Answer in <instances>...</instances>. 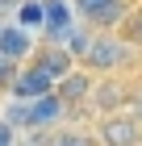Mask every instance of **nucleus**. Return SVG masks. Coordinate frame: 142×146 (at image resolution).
Listing matches in <instances>:
<instances>
[{
    "label": "nucleus",
    "instance_id": "obj_9",
    "mask_svg": "<svg viewBox=\"0 0 142 146\" xmlns=\"http://www.w3.org/2000/svg\"><path fill=\"white\" fill-rule=\"evenodd\" d=\"M46 146H100V138L92 125H59V129H50Z\"/></svg>",
    "mask_w": 142,
    "mask_h": 146
},
{
    "label": "nucleus",
    "instance_id": "obj_6",
    "mask_svg": "<svg viewBox=\"0 0 142 146\" xmlns=\"http://www.w3.org/2000/svg\"><path fill=\"white\" fill-rule=\"evenodd\" d=\"M29 104V117H25V134H42V129H59V125H67V100L59 96V92H50V96H38V100H25Z\"/></svg>",
    "mask_w": 142,
    "mask_h": 146
},
{
    "label": "nucleus",
    "instance_id": "obj_5",
    "mask_svg": "<svg viewBox=\"0 0 142 146\" xmlns=\"http://www.w3.org/2000/svg\"><path fill=\"white\" fill-rule=\"evenodd\" d=\"M55 88H59V79L50 75L46 67H38V63L17 67L13 79H9V96H13V100H38V96H50Z\"/></svg>",
    "mask_w": 142,
    "mask_h": 146
},
{
    "label": "nucleus",
    "instance_id": "obj_3",
    "mask_svg": "<svg viewBox=\"0 0 142 146\" xmlns=\"http://www.w3.org/2000/svg\"><path fill=\"white\" fill-rule=\"evenodd\" d=\"M42 42L46 38L21 29L17 21H4V29H0V58H4L9 67H25V63H33V54L42 50Z\"/></svg>",
    "mask_w": 142,
    "mask_h": 146
},
{
    "label": "nucleus",
    "instance_id": "obj_13",
    "mask_svg": "<svg viewBox=\"0 0 142 146\" xmlns=\"http://www.w3.org/2000/svg\"><path fill=\"white\" fill-rule=\"evenodd\" d=\"M0 29H4V21H0Z\"/></svg>",
    "mask_w": 142,
    "mask_h": 146
},
{
    "label": "nucleus",
    "instance_id": "obj_10",
    "mask_svg": "<svg viewBox=\"0 0 142 146\" xmlns=\"http://www.w3.org/2000/svg\"><path fill=\"white\" fill-rule=\"evenodd\" d=\"M121 38H125V42H134L142 50V0H134V9H130V17H125V21H121V29H117Z\"/></svg>",
    "mask_w": 142,
    "mask_h": 146
},
{
    "label": "nucleus",
    "instance_id": "obj_4",
    "mask_svg": "<svg viewBox=\"0 0 142 146\" xmlns=\"http://www.w3.org/2000/svg\"><path fill=\"white\" fill-rule=\"evenodd\" d=\"M134 9V0H75V13H79V21L92 25V29H121V21L130 17Z\"/></svg>",
    "mask_w": 142,
    "mask_h": 146
},
{
    "label": "nucleus",
    "instance_id": "obj_11",
    "mask_svg": "<svg viewBox=\"0 0 142 146\" xmlns=\"http://www.w3.org/2000/svg\"><path fill=\"white\" fill-rule=\"evenodd\" d=\"M17 142H21V129L9 117H0V146H17Z\"/></svg>",
    "mask_w": 142,
    "mask_h": 146
},
{
    "label": "nucleus",
    "instance_id": "obj_2",
    "mask_svg": "<svg viewBox=\"0 0 142 146\" xmlns=\"http://www.w3.org/2000/svg\"><path fill=\"white\" fill-rule=\"evenodd\" d=\"M92 129H96L100 146H142V117H138V113H130V109L100 113Z\"/></svg>",
    "mask_w": 142,
    "mask_h": 146
},
{
    "label": "nucleus",
    "instance_id": "obj_8",
    "mask_svg": "<svg viewBox=\"0 0 142 146\" xmlns=\"http://www.w3.org/2000/svg\"><path fill=\"white\" fill-rule=\"evenodd\" d=\"M9 21H17L21 29H29V34L46 38V0H17Z\"/></svg>",
    "mask_w": 142,
    "mask_h": 146
},
{
    "label": "nucleus",
    "instance_id": "obj_1",
    "mask_svg": "<svg viewBox=\"0 0 142 146\" xmlns=\"http://www.w3.org/2000/svg\"><path fill=\"white\" fill-rule=\"evenodd\" d=\"M138 58H142V50L134 42H125L117 29H105V34L96 29V38H92V46L84 54V67L105 79V75H125L130 67H138Z\"/></svg>",
    "mask_w": 142,
    "mask_h": 146
},
{
    "label": "nucleus",
    "instance_id": "obj_12",
    "mask_svg": "<svg viewBox=\"0 0 142 146\" xmlns=\"http://www.w3.org/2000/svg\"><path fill=\"white\" fill-rule=\"evenodd\" d=\"M125 109H130V113H138V117H142V88H134V92H130V104H125Z\"/></svg>",
    "mask_w": 142,
    "mask_h": 146
},
{
    "label": "nucleus",
    "instance_id": "obj_7",
    "mask_svg": "<svg viewBox=\"0 0 142 146\" xmlns=\"http://www.w3.org/2000/svg\"><path fill=\"white\" fill-rule=\"evenodd\" d=\"M96 84H100V75H92V71L79 63L71 75H63L59 79V96L67 100V109H79V104H92V96H96Z\"/></svg>",
    "mask_w": 142,
    "mask_h": 146
}]
</instances>
